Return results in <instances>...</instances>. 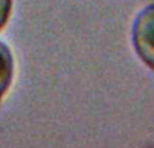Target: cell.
Instances as JSON below:
<instances>
[{
  "instance_id": "obj_1",
  "label": "cell",
  "mask_w": 154,
  "mask_h": 148,
  "mask_svg": "<svg viewBox=\"0 0 154 148\" xmlns=\"http://www.w3.org/2000/svg\"><path fill=\"white\" fill-rule=\"evenodd\" d=\"M132 42L139 57L154 71V3L138 14L132 26Z\"/></svg>"
},
{
  "instance_id": "obj_2",
  "label": "cell",
  "mask_w": 154,
  "mask_h": 148,
  "mask_svg": "<svg viewBox=\"0 0 154 148\" xmlns=\"http://www.w3.org/2000/svg\"><path fill=\"white\" fill-rule=\"evenodd\" d=\"M14 73V61L8 46L0 41V101L8 90Z\"/></svg>"
},
{
  "instance_id": "obj_3",
  "label": "cell",
  "mask_w": 154,
  "mask_h": 148,
  "mask_svg": "<svg viewBox=\"0 0 154 148\" xmlns=\"http://www.w3.org/2000/svg\"><path fill=\"white\" fill-rule=\"evenodd\" d=\"M12 0H0V30L6 26L11 12Z\"/></svg>"
}]
</instances>
